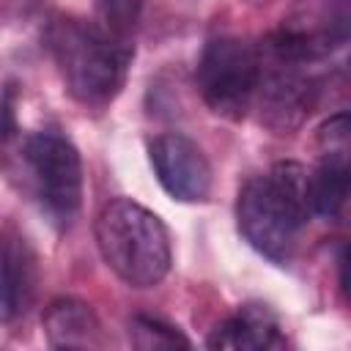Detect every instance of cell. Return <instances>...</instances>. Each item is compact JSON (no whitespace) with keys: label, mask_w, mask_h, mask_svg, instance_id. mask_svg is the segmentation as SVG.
<instances>
[{"label":"cell","mask_w":351,"mask_h":351,"mask_svg":"<svg viewBox=\"0 0 351 351\" xmlns=\"http://www.w3.org/2000/svg\"><path fill=\"white\" fill-rule=\"evenodd\" d=\"M129 337H132V346L143 351H170V348L192 346L173 324H165L151 315H134L129 324Z\"/></svg>","instance_id":"cell-10"},{"label":"cell","mask_w":351,"mask_h":351,"mask_svg":"<svg viewBox=\"0 0 351 351\" xmlns=\"http://www.w3.org/2000/svg\"><path fill=\"white\" fill-rule=\"evenodd\" d=\"M96 247L104 263L132 288L159 285L173 263L165 222L129 197H112L96 214Z\"/></svg>","instance_id":"cell-3"},{"label":"cell","mask_w":351,"mask_h":351,"mask_svg":"<svg viewBox=\"0 0 351 351\" xmlns=\"http://www.w3.org/2000/svg\"><path fill=\"white\" fill-rule=\"evenodd\" d=\"M318 151H321V159L348 162L351 143H348V115L346 112H337V115H332L329 121L321 123V129H318Z\"/></svg>","instance_id":"cell-12"},{"label":"cell","mask_w":351,"mask_h":351,"mask_svg":"<svg viewBox=\"0 0 351 351\" xmlns=\"http://www.w3.org/2000/svg\"><path fill=\"white\" fill-rule=\"evenodd\" d=\"M47 47L60 69L69 93L90 107L112 101L132 63V41L71 16H58L47 27Z\"/></svg>","instance_id":"cell-2"},{"label":"cell","mask_w":351,"mask_h":351,"mask_svg":"<svg viewBox=\"0 0 351 351\" xmlns=\"http://www.w3.org/2000/svg\"><path fill=\"white\" fill-rule=\"evenodd\" d=\"M148 156L162 189L170 197L181 203H197L208 197L211 165L189 137L178 132L159 134L148 143Z\"/></svg>","instance_id":"cell-6"},{"label":"cell","mask_w":351,"mask_h":351,"mask_svg":"<svg viewBox=\"0 0 351 351\" xmlns=\"http://www.w3.org/2000/svg\"><path fill=\"white\" fill-rule=\"evenodd\" d=\"M258 77H261L258 47L233 36L211 38L203 47L195 71L203 101L211 107V112L230 121H239L247 115V110H252Z\"/></svg>","instance_id":"cell-4"},{"label":"cell","mask_w":351,"mask_h":351,"mask_svg":"<svg viewBox=\"0 0 351 351\" xmlns=\"http://www.w3.org/2000/svg\"><path fill=\"white\" fill-rule=\"evenodd\" d=\"M25 282V263L14 250L0 244V324L11 321L19 313Z\"/></svg>","instance_id":"cell-11"},{"label":"cell","mask_w":351,"mask_h":351,"mask_svg":"<svg viewBox=\"0 0 351 351\" xmlns=\"http://www.w3.org/2000/svg\"><path fill=\"white\" fill-rule=\"evenodd\" d=\"M44 335L52 348H101L104 332L93 307L74 296L55 299L44 313Z\"/></svg>","instance_id":"cell-8"},{"label":"cell","mask_w":351,"mask_h":351,"mask_svg":"<svg viewBox=\"0 0 351 351\" xmlns=\"http://www.w3.org/2000/svg\"><path fill=\"white\" fill-rule=\"evenodd\" d=\"M348 197V162L321 159L313 173H307V206L310 214L335 219Z\"/></svg>","instance_id":"cell-9"},{"label":"cell","mask_w":351,"mask_h":351,"mask_svg":"<svg viewBox=\"0 0 351 351\" xmlns=\"http://www.w3.org/2000/svg\"><path fill=\"white\" fill-rule=\"evenodd\" d=\"M307 217V170L296 162L274 165L266 176L250 178L239 192V230L252 250L274 263L291 261Z\"/></svg>","instance_id":"cell-1"},{"label":"cell","mask_w":351,"mask_h":351,"mask_svg":"<svg viewBox=\"0 0 351 351\" xmlns=\"http://www.w3.org/2000/svg\"><path fill=\"white\" fill-rule=\"evenodd\" d=\"M282 346L285 337L277 315L258 302L241 304L208 337V348H225V351H266Z\"/></svg>","instance_id":"cell-7"},{"label":"cell","mask_w":351,"mask_h":351,"mask_svg":"<svg viewBox=\"0 0 351 351\" xmlns=\"http://www.w3.org/2000/svg\"><path fill=\"white\" fill-rule=\"evenodd\" d=\"M25 162L47 214L69 225L82 203V162L74 143L58 129L33 132L25 140Z\"/></svg>","instance_id":"cell-5"},{"label":"cell","mask_w":351,"mask_h":351,"mask_svg":"<svg viewBox=\"0 0 351 351\" xmlns=\"http://www.w3.org/2000/svg\"><path fill=\"white\" fill-rule=\"evenodd\" d=\"M14 134V85H8L5 96L0 99V137H11Z\"/></svg>","instance_id":"cell-13"}]
</instances>
